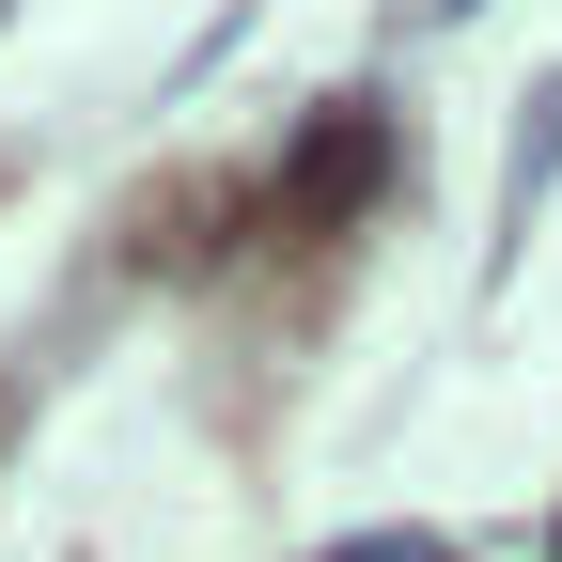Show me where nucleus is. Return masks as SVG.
<instances>
[{"label": "nucleus", "instance_id": "nucleus-1", "mask_svg": "<svg viewBox=\"0 0 562 562\" xmlns=\"http://www.w3.org/2000/svg\"><path fill=\"white\" fill-rule=\"evenodd\" d=\"M360 188H375V110H328L313 125V172H297V220H344Z\"/></svg>", "mask_w": 562, "mask_h": 562}]
</instances>
